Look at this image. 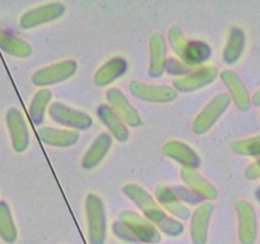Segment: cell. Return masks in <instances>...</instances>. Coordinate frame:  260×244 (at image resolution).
I'll return each mask as SVG.
<instances>
[{"label": "cell", "mask_w": 260, "mask_h": 244, "mask_svg": "<svg viewBox=\"0 0 260 244\" xmlns=\"http://www.w3.org/2000/svg\"><path fill=\"white\" fill-rule=\"evenodd\" d=\"M169 44L177 59L190 68H201L212 56L211 47L203 41L189 39L179 26H172L169 29Z\"/></svg>", "instance_id": "obj_1"}, {"label": "cell", "mask_w": 260, "mask_h": 244, "mask_svg": "<svg viewBox=\"0 0 260 244\" xmlns=\"http://www.w3.org/2000/svg\"><path fill=\"white\" fill-rule=\"evenodd\" d=\"M84 209H86L89 244H105L107 234V221L104 201L99 195L91 192L86 196Z\"/></svg>", "instance_id": "obj_2"}, {"label": "cell", "mask_w": 260, "mask_h": 244, "mask_svg": "<svg viewBox=\"0 0 260 244\" xmlns=\"http://www.w3.org/2000/svg\"><path fill=\"white\" fill-rule=\"evenodd\" d=\"M122 193L142 211L144 218L148 219L153 225L158 226L169 216L157 204V201L137 183H126L122 186Z\"/></svg>", "instance_id": "obj_3"}, {"label": "cell", "mask_w": 260, "mask_h": 244, "mask_svg": "<svg viewBox=\"0 0 260 244\" xmlns=\"http://www.w3.org/2000/svg\"><path fill=\"white\" fill-rule=\"evenodd\" d=\"M231 102V98L227 93L217 94L194 118L191 125L192 131L197 135H203V134L208 133L216 125L217 121L221 118L222 114L227 111Z\"/></svg>", "instance_id": "obj_4"}, {"label": "cell", "mask_w": 260, "mask_h": 244, "mask_svg": "<svg viewBox=\"0 0 260 244\" xmlns=\"http://www.w3.org/2000/svg\"><path fill=\"white\" fill-rule=\"evenodd\" d=\"M117 220L124 223L132 233L136 235L141 243L144 244H158L161 243L162 236L158 229L151 223L147 218L139 215L138 213L132 210H124L119 213Z\"/></svg>", "instance_id": "obj_5"}, {"label": "cell", "mask_w": 260, "mask_h": 244, "mask_svg": "<svg viewBox=\"0 0 260 244\" xmlns=\"http://www.w3.org/2000/svg\"><path fill=\"white\" fill-rule=\"evenodd\" d=\"M49 116L52 121L68 128L69 130H88L93 125V119L86 112L65 106L60 102L50 104Z\"/></svg>", "instance_id": "obj_6"}, {"label": "cell", "mask_w": 260, "mask_h": 244, "mask_svg": "<svg viewBox=\"0 0 260 244\" xmlns=\"http://www.w3.org/2000/svg\"><path fill=\"white\" fill-rule=\"evenodd\" d=\"M77 69H78V65L74 60H64V61L36 70L32 74L31 80L34 86L46 88L49 86L62 83V82L71 79L76 74Z\"/></svg>", "instance_id": "obj_7"}, {"label": "cell", "mask_w": 260, "mask_h": 244, "mask_svg": "<svg viewBox=\"0 0 260 244\" xmlns=\"http://www.w3.org/2000/svg\"><path fill=\"white\" fill-rule=\"evenodd\" d=\"M237 215V233L241 244H255L257 236V216L249 201L240 200L235 204Z\"/></svg>", "instance_id": "obj_8"}, {"label": "cell", "mask_w": 260, "mask_h": 244, "mask_svg": "<svg viewBox=\"0 0 260 244\" xmlns=\"http://www.w3.org/2000/svg\"><path fill=\"white\" fill-rule=\"evenodd\" d=\"M217 76H218V69L216 66L203 65L201 68L194 69L187 75L174 79L172 86L177 92L191 93L213 83Z\"/></svg>", "instance_id": "obj_9"}, {"label": "cell", "mask_w": 260, "mask_h": 244, "mask_svg": "<svg viewBox=\"0 0 260 244\" xmlns=\"http://www.w3.org/2000/svg\"><path fill=\"white\" fill-rule=\"evenodd\" d=\"M65 13V6L62 3H47L27 11L19 19V26L23 29H31L42 24L51 23L61 18Z\"/></svg>", "instance_id": "obj_10"}, {"label": "cell", "mask_w": 260, "mask_h": 244, "mask_svg": "<svg viewBox=\"0 0 260 244\" xmlns=\"http://www.w3.org/2000/svg\"><path fill=\"white\" fill-rule=\"evenodd\" d=\"M106 101L109 102V107L121 118L126 126L138 128L142 125V117L136 107L130 103L121 89L110 88L106 91Z\"/></svg>", "instance_id": "obj_11"}, {"label": "cell", "mask_w": 260, "mask_h": 244, "mask_svg": "<svg viewBox=\"0 0 260 244\" xmlns=\"http://www.w3.org/2000/svg\"><path fill=\"white\" fill-rule=\"evenodd\" d=\"M130 93L136 98L151 103H170L177 98L179 92L170 86H154L142 82H132L129 86Z\"/></svg>", "instance_id": "obj_12"}, {"label": "cell", "mask_w": 260, "mask_h": 244, "mask_svg": "<svg viewBox=\"0 0 260 244\" xmlns=\"http://www.w3.org/2000/svg\"><path fill=\"white\" fill-rule=\"evenodd\" d=\"M154 197L157 204L164 209L165 213L170 214V216L177 219V220H187L191 216L190 209L177 197L175 191L166 185L156 186L154 188Z\"/></svg>", "instance_id": "obj_13"}, {"label": "cell", "mask_w": 260, "mask_h": 244, "mask_svg": "<svg viewBox=\"0 0 260 244\" xmlns=\"http://www.w3.org/2000/svg\"><path fill=\"white\" fill-rule=\"evenodd\" d=\"M6 121L14 151L23 153L29 145V134L23 114L19 109L11 108L7 112Z\"/></svg>", "instance_id": "obj_14"}, {"label": "cell", "mask_w": 260, "mask_h": 244, "mask_svg": "<svg viewBox=\"0 0 260 244\" xmlns=\"http://www.w3.org/2000/svg\"><path fill=\"white\" fill-rule=\"evenodd\" d=\"M214 205L209 201H204L197 206L191 214L190 224V238L192 244H206L208 239V229L213 215Z\"/></svg>", "instance_id": "obj_15"}, {"label": "cell", "mask_w": 260, "mask_h": 244, "mask_svg": "<svg viewBox=\"0 0 260 244\" xmlns=\"http://www.w3.org/2000/svg\"><path fill=\"white\" fill-rule=\"evenodd\" d=\"M180 177H181L182 182L187 186V188L201 200L212 202L218 197L217 188L208 179L204 178L197 169L182 167L181 171H180Z\"/></svg>", "instance_id": "obj_16"}, {"label": "cell", "mask_w": 260, "mask_h": 244, "mask_svg": "<svg viewBox=\"0 0 260 244\" xmlns=\"http://www.w3.org/2000/svg\"><path fill=\"white\" fill-rule=\"evenodd\" d=\"M221 80L223 82L224 87L230 92L229 96L236 108L241 112L249 111L251 108V97L239 74L227 69L221 73Z\"/></svg>", "instance_id": "obj_17"}, {"label": "cell", "mask_w": 260, "mask_h": 244, "mask_svg": "<svg viewBox=\"0 0 260 244\" xmlns=\"http://www.w3.org/2000/svg\"><path fill=\"white\" fill-rule=\"evenodd\" d=\"M149 65L148 75L159 78L166 73L167 65V41L162 33H153L149 38Z\"/></svg>", "instance_id": "obj_18"}, {"label": "cell", "mask_w": 260, "mask_h": 244, "mask_svg": "<svg viewBox=\"0 0 260 244\" xmlns=\"http://www.w3.org/2000/svg\"><path fill=\"white\" fill-rule=\"evenodd\" d=\"M162 154L181 164L185 168L197 169L201 164V158L191 146L179 140H169L162 145Z\"/></svg>", "instance_id": "obj_19"}, {"label": "cell", "mask_w": 260, "mask_h": 244, "mask_svg": "<svg viewBox=\"0 0 260 244\" xmlns=\"http://www.w3.org/2000/svg\"><path fill=\"white\" fill-rule=\"evenodd\" d=\"M126 70L127 63L124 57H112L97 69L93 75V82L100 88H105L124 75Z\"/></svg>", "instance_id": "obj_20"}, {"label": "cell", "mask_w": 260, "mask_h": 244, "mask_svg": "<svg viewBox=\"0 0 260 244\" xmlns=\"http://www.w3.org/2000/svg\"><path fill=\"white\" fill-rule=\"evenodd\" d=\"M96 112L100 121L107 129L111 138H114L119 143H125L129 139V129L121 121V118L110 108L109 104H101L100 107H97Z\"/></svg>", "instance_id": "obj_21"}, {"label": "cell", "mask_w": 260, "mask_h": 244, "mask_svg": "<svg viewBox=\"0 0 260 244\" xmlns=\"http://www.w3.org/2000/svg\"><path fill=\"white\" fill-rule=\"evenodd\" d=\"M112 146V138L109 133H102L97 136L91 144L88 149H87L86 154L82 159V167L87 171L93 169L104 160L105 156L110 151Z\"/></svg>", "instance_id": "obj_22"}, {"label": "cell", "mask_w": 260, "mask_h": 244, "mask_svg": "<svg viewBox=\"0 0 260 244\" xmlns=\"http://www.w3.org/2000/svg\"><path fill=\"white\" fill-rule=\"evenodd\" d=\"M37 134L42 143L55 148H69L79 140V131L69 129L60 130L54 128H41L39 129Z\"/></svg>", "instance_id": "obj_23"}, {"label": "cell", "mask_w": 260, "mask_h": 244, "mask_svg": "<svg viewBox=\"0 0 260 244\" xmlns=\"http://www.w3.org/2000/svg\"><path fill=\"white\" fill-rule=\"evenodd\" d=\"M245 44H246V37H245L244 31L240 27H232L229 32L227 42L224 45L223 54H222L224 63L229 65H234L235 63H237L244 52Z\"/></svg>", "instance_id": "obj_24"}, {"label": "cell", "mask_w": 260, "mask_h": 244, "mask_svg": "<svg viewBox=\"0 0 260 244\" xmlns=\"http://www.w3.org/2000/svg\"><path fill=\"white\" fill-rule=\"evenodd\" d=\"M0 49L7 54L19 57V59H26L32 55L31 45L3 28H0Z\"/></svg>", "instance_id": "obj_25"}, {"label": "cell", "mask_w": 260, "mask_h": 244, "mask_svg": "<svg viewBox=\"0 0 260 244\" xmlns=\"http://www.w3.org/2000/svg\"><path fill=\"white\" fill-rule=\"evenodd\" d=\"M0 238L8 244H13L18 238L11 208L4 200L0 201Z\"/></svg>", "instance_id": "obj_26"}, {"label": "cell", "mask_w": 260, "mask_h": 244, "mask_svg": "<svg viewBox=\"0 0 260 244\" xmlns=\"http://www.w3.org/2000/svg\"><path fill=\"white\" fill-rule=\"evenodd\" d=\"M52 98V93L50 89L42 88L37 92L32 98L31 103H29V117H31L32 122L35 125H40L44 122L45 112H46L47 106H49L50 101Z\"/></svg>", "instance_id": "obj_27"}, {"label": "cell", "mask_w": 260, "mask_h": 244, "mask_svg": "<svg viewBox=\"0 0 260 244\" xmlns=\"http://www.w3.org/2000/svg\"><path fill=\"white\" fill-rule=\"evenodd\" d=\"M231 149L239 155L260 156V135L234 141Z\"/></svg>", "instance_id": "obj_28"}, {"label": "cell", "mask_w": 260, "mask_h": 244, "mask_svg": "<svg viewBox=\"0 0 260 244\" xmlns=\"http://www.w3.org/2000/svg\"><path fill=\"white\" fill-rule=\"evenodd\" d=\"M157 228L159 229V233L166 234L167 236H179L184 233V224H181V221L177 220V219L172 218V216H167L166 220L162 224H159Z\"/></svg>", "instance_id": "obj_29"}, {"label": "cell", "mask_w": 260, "mask_h": 244, "mask_svg": "<svg viewBox=\"0 0 260 244\" xmlns=\"http://www.w3.org/2000/svg\"><path fill=\"white\" fill-rule=\"evenodd\" d=\"M111 229H112V233L115 234V236H116V238L121 239V240L126 241V243H132V244L141 243V241L136 238V235L132 233V230H130V229L127 228L124 223H121V221H119V220L114 221V223H112Z\"/></svg>", "instance_id": "obj_30"}, {"label": "cell", "mask_w": 260, "mask_h": 244, "mask_svg": "<svg viewBox=\"0 0 260 244\" xmlns=\"http://www.w3.org/2000/svg\"><path fill=\"white\" fill-rule=\"evenodd\" d=\"M194 70V68H190V66L185 65L184 63H181L177 57H171V59H167V65H166V71L170 75H177V78L180 76H185L189 73Z\"/></svg>", "instance_id": "obj_31"}, {"label": "cell", "mask_w": 260, "mask_h": 244, "mask_svg": "<svg viewBox=\"0 0 260 244\" xmlns=\"http://www.w3.org/2000/svg\"><path fill=\"white\" fill-rule=\"evenodd\" d=\"M244 174H245V178L250 179V181H252V179H259L260 178V158H257L256 160L252 161L250 166H247L246 169H245Z\"/></svg>", "instance_id": "obj_32"}, {"label": "cell", "mask_w": 260, "mask_h": 244, "mask_svg": "<svg viewBox=\"0 0 260 244\" xmlns=\"http://www.w3.org/2000/svg\"><path fill=\"white\" fill-rule=\"evenodd\" d=\"M251 104H254V106L256 107H260V89L254 94V96H252Z\"/></svg>", "instance_id": "obj_33"}, {"label": "cell", "mask_w": 260, "mask_h": 244, "mask_svg": "<svg viewBox=\"0 0 260 244\" xmlns=\"http://www.w3.org/2000/svg\"><path fill=\"white\" fill-rule=\"evenodd\" d=\"M255 198L260 202V187H257L256 190H255Z\"/></svg>", "instance_id": "obj_34"}]
</instances>
